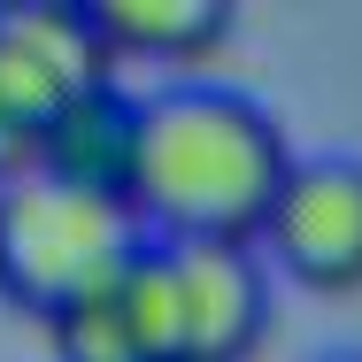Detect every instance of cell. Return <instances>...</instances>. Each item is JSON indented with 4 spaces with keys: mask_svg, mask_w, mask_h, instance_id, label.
<instances>
[{
    "mask_svg": "<svg viewBox=\"0 0 362 362\" xmlns=\"http://www.w3.org/2000/svg\"><path fill=\"white\" fill-rule=\"evenodd\" d=\"M293 170V146L278 116L216 77H177L146 93V146H139V209L162 239H255L270 201Z\"/></svg>",
    "mask_w": 362,
    "mask_h": 362,
    "instance_id": "obj_1",
    "label": "cell"
},
{
    "mask_svg": "<svg viewBox=\"0 0 362 362\" xmlns=\"http://www.w3.org/2000/svg\"><path fill=\"white\" fill-rule=\"evenodd\" d=\"M146 223L124 201L77 193L47 170L0 177V293L16 308H31L39 324H54L70 300L108 286L124 270V255L139 247Z\"/></svg>",
    "mask_w": 362,
    "mask_h": 362,
    "instance_id": "obj_2",
    "label": "cell"
},
{
    "mask_svg": "<svg viewBox=\"0 0 362 362\" xmlns=\"http://www.w3.org/2000/svg\"><path fill=\"white\" fill-rule=\"evenodd\" d=\"M116 54L85 0H0V108L47 132L77 93L108 85Z\"/></svg>",
    "mask_w": 362,
    "mask_h": 362,
    "instance_id": "obj_3",
    "label": "cell"
},
{
    "mask_svg": "<svg viewBox=\"0 0 362 362\" xmlns=\"http://www.w3.org/2000/svg\"><path fill=\"white\" fill-rule=\"evenodd\" d=\"M262 247L300 286H362V154H339V146L293 154L270 223H262Z\"/></svg>",
    "mask_w": 362,
    "mask_h": 362,
    "instance_id": "obj_4",
    "label": "cell"
},
{
    "mask_svg": "<svg viewBox=\"0 0 362 362\" xmlns=\"http://www.w3.org/2000/svg\"><path fill=\"white\" fill-rule=\"evenodd\" d=\"M170 300H177V362H239L270 316L262 247L255 239H170Z\"/></svg>",
    "mask_w": 362,
    "mask_h": 362,
    "instance_id": "obj_5",
    "label": "cell"
},
{
    "mask_svg": "<svg viewBox=\"0 0 362 362\" xmlns=\"http://www.w3.org/2000/svg\"><path fill=\"white\" fill-rule=\"evenodd\" d=\"M139 146H146V93H132L124 77H108V85L77 93L70 108L39 132V162L31 170L132 209V193H139Z\"/></svg>",
    "mask_w": 362,
    "mask_h": 362,
    "instance_id": "obj_6",
    "label": "cell"
},
{
    "mask_svg": "<svg viewBox=\"0 0 362 362\" xmlns=\"http://www.w3.org/2000/svg\"><path fill=\"white\" fill-rule=\"evenodd\" d=\"M85 8H93L116 62H132V54L193 62L231 31V0H85Z\"/></svg>",
    "mask_w": 362,
    "mask_h": 362,
    "instance_id": "obj_7",
    "label": "cell"
},
{
    "mask_svg": "<svg viewBox=\"0 0 362 362\" xmlns=\"http://www.w3.org/2000/svg\"><path fill=\"white\" fill-rule=\"evenodd\" d=\"M47 339H54L62 362H139L132 324H124V300H116V278L93 286L85 300H70V308L47 324Z\"/></svg>",
    "mask_w": 362,
    "mask_h": 362,
    "instance_id": "obj_8",
    "label": "cell"
},
{
    "mask_svg": "<svg viewBox=\"0 0 362 362\" xmlns=\"http://www.w3.org/2000/svg\"><path fill=\"white\" fill-rule=\"evenodd\" d=\"M31 162H39V132H31V124H16V116L0 108V177H23Z\"/></svg>",
    "mask_w": 362,
    "mask_h": 362,
    "instance_id": "obj_9",
    "label": "cell"
},
{
    "mask_svg": "<svg viewBox=\"0 0 362 362\" xmlns=\"http://www.w3.org/2000/svg\"><path fill=\"white\" fill-rule=\"evenodd\" d=\"M316 362H362V347H324Z\"/></svg>",
    "mask_w": 362,
    "mask_h": 362,
    "instance_id": "obj_10",
    "label": "cell"
}]
</instances>
